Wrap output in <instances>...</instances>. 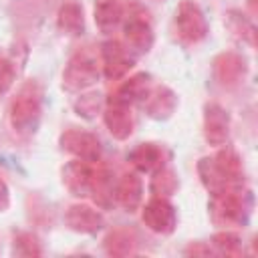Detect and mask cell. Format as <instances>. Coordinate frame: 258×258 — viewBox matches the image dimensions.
<instances>
[{
  "mask_svg": "<svg viewBox=\"0 0 258 258\" xmlns=\"http://www.w3.org/2000/svg\"><path fill=\"white\" fill-rule=\"evenodd\" d=\"M93 16L97 28L103 34H111L123 22V4L119 0H97Z\"/></svg>",
  "mask_w": 258,
  "mask_h": 258,
  "instance_id": "ac0fdd59",
  "label": "cell"
},
{
  "mask_svg": "<svg viewBox=\"0 0 258 258\" xmlns=\"http://www.w3.org/2000/svg\"><path fill=\"white\" fill-rule=\"evenodd\" d=\"M175 30H177V36L187 44H196L208 36V22H206V16L198 2L181 0L177 4Z\"/></svg>",
  "mask_w": 258,
  "mask_h": 258,
  "instance_id": "277c9868",
  "label": "cell"
},
{
  "mask_svg": "<svg viewBox=\"0 0 258 258\" xmlns=\"http://www.w3.org/2000/svg\"><path fill=\"white\" fill-rule=\"evenodd\" d=\"M198 175L204 183V187L210 191V194H218L226 187H232V183L222 175V171L216 167L214 163V157H202L198 161ZM238 185V183H236Z\"/></svg>",
  "mask_w": 258,
  "mask_h": 258,
  "instance_id": "cb8c5ba5",
  "label": "cell"
},
{
  "mask_svg": "<svg viewBox=\"0 0 258 258\" xmlns=\"http://www.w3.org/2000/svg\"><path fill=\"white\" fill-rule=\"evenodd\" d=\"M103 121H105V127L107 131L111 133L113 139L117 141H125L133 135V113H131V105L115 99L113 95L105 101V107H103Z\"/></svg>",
  "mask_w": 258,
  "mask_h": 258,
  "instance_id": "52a82bcc",
  "label": "cell"
},
{
  "mask_svg": "<svg viewBox=\"0 0 258 258\" xmlns=\"http://www.w3.org/2000/svg\"><path fill=\"white\" fill-rule=\"evenodd\" d=\"M89 196L101 208H111L115 204V183L111 179V173L105 167H97V169L93 167V179H91Z\"/></svg>",
  "mask_w": 258,
  "mask_h": 258,
  "instance_id": "ffe728a7",
  "label": "cell"
},
{
  "mask_svg": "<svg viewBox=\"0 0 258 258\" xmlns=\"http://www.w3.org/2000/svg\"><path fill=\"white\" fill-rule=\"evenodd\" d=\"M129 163L135 167L137 173H153L165 163V153L155 143H139L127 155Z\"/></svg>",
  "mask_w": 258,
  "mask_h": 258,
  "instance_id": "2e32d148",
  "label": "cell"
},
{
  "mask_svg": "<svg viewBox=\"0 0 258 258\" xmlns=\"http://www.w3.org/2000/svg\"><path fill=\"white\" fill-rule=\"evenodd\" d=\"M42 113V89L34 79L24 81L8 107V121L16 135L28 137L36 131Z\"/></svg>",
  "mask_w": 258,
  "mask_h": 258,
  "instance_id": "6da1fadb",
  "label": "cell"
},
{
  "mask_svg": "<svg viewBox=\"0 0 258 258\" xmlns=\"http://www.w3.org/2000/svg\"><path fill=\"white\" fill-rule=\"evenodd\" d=\"M60 147L62 151L75 155L77 159L89 161V163H95L101 159V141L97 139V135L89 131L67 129L60 135Z\"/></svg>",
  "mask_w": 258,
  "mask_h": 258,
  "instance_id": "ba28073f",
  "label": "cell"
},
{
  "mask_svg": "<svg viewBox=\"0 0 258 258\" xmlns=\"http://www.w3.org/2000/svg\"><path fill=\"white\" fill-rule=\"evenodd\" d=\"M214 163L216 167L222 171V175L232 183H244V169H242V157L238 155V151L230 145H224L216 155H214Z\"/></svg>",
  "mask_w": 258,
  "mask_h": 258,
  "instance_id": "d6986e66",
  "label": "cell"
},
{
  "mask_svg": "<svg viewBox=\"0 0 258 258\" xmlns=\"http://www.w3.org/2000/svg\"><path fill=\"white\" fill-rule=\"evenodd\" d=\"M16 64L8 56H0V97H4L16 81Z\"/></svg>",
  "mask_w": 258,
  "mask_h": 258,
  "instance_id": "f1b7e54d",
  "label": "cell"
},
{
  "mask_svg": "<svg viewBox=\"0 0 258 258\" xmlns=\"http://www.w3.org/2000/svg\"><path fill=\"white\" fill-rule=\"evenodd\" d=\"M250 208H252V196L250 191L244 187V183L226 187L218 194H212L208 210H210V218L216 226H244L248 222L250 216Z\"/></svg>",
  "mask_w": 258,
  "mask_h": 258,
  "instance_id": "7a4b0ae2",
  "label": "cell"
},
{
  "mask_svg": "<svg viewBox=\"0 0 258 258\" xmlns=\"http://www.w3.org/2000/svg\"><path fill=\"white\" fill-rule=\"evenodd\" d=\"M91 179H93V163H89V161L75 157L73 161H69L62 167V183L75 198L89 196Z\"/></svg>",
  "mask_w": 258,
  "mask_h": 258,
  "instance_id": "4fadbf2b",
  "label": "cell"
},
{
  "mask_svg": "<svg viewBox=\"0 0 258 258\" xmlns=\"http://www.w3.org/2000/svg\"><path fill=\"white\" fill-rule=\"evenodd\" d=\"M101 71L105 79L119 81L123 79L135 64V54L119 40H105L101 44Z\"/></svg>",
  "mask_w": 258,
  "mask_h": 258,
  "instance_id": "5b68a950",
  "label": "cell"
},
{
  "mask_svg": "<svg viewBox=\"0 0 258 258\" xmlns=\"http://www.w3.org/2000/svg\"><path fill=\"white\" fill-rule=\"evenodd\" d=\"M141 105L151 119L161 121V119H167L173 115V111L177 107V95L165 85H153Z\"/></svg>",
  "mask_w": 258,
  "mask_h": 258,
  "instance_id": "5bb4252c",
  "label": "cell"
},
{
  "mask_svg": "<svg viewBox=\"0 0 258 258\" xmlns=\"http://www.w3.org/2000/svg\"><path fill=\"white\" fill-rule=\"evenodd\" d=\"M58 28L69 36H79L85 30V14L83 6L77 2H64L56 12Z\"/></svg>",
  "mask_w": 258,
  "mask_h": 258,
  "instance_id": "7402d4cb",
  "label": "cell"
},
{
  "mask_svg": "<svg viewBox=\"0 0 258 258\" xmlns=\"http://www.w3.org/2000/svg\"><path fill=\"white\" fill-rule=\"evenodd\" d=\"M248 8H250V12H252V14H256V10H258L256 0H248Z\"/></svg>",
  "mask_w": 258,
  "mask_h": 258,
  "instance_id": "1f68e13d",
  "label": "cell"
},
{
  "mask_svg": "<svg viewBox=\"0 0 258 258\" xmlns=\"http://www.w3.org/2000/svg\"><path fill=\"white\" fill-rule=\"evenodd\" d=\"M212 244H214V248H216L220 254H224V256H240V254H242V240H240V236L234 234V232L224 230V232L214 234Z\"/></svg>",
  "mask_w": 258,
  "mask_h": 258,
  "instance_id": "83f0119b",
  "label": "cell"
},
{
  "mask_svg": "<svg viewBox=\"0 0 258 258\" xmlns=\"http://www.w3.org/2000/svg\"><path fill=\"white\" fill-rule=\"evenodd\" d=\"M101 71V54L95 46H83L75 50L62 71V89L67 93H83L99 83Z\"/></svg>",
  "mask_w": 258,
  "mask_h": 258,
  "instance_id": "3957f363",
  "label": "cell"
},
{
  "mask_svg": "<svg viewBox=\"0 0 258 258\" xmlns=\"http://www.w3.org/2000/svg\"><path fill=\"white\" fill-rule=\"evenodd\" d=\"M153 87L151 83V77L147 73H137L133 77H129L127 81H123L117 91L113 93L115 99L127 103V105H133V103H143V99L147 97L149 89Z\"/></svg>",
  "mask_w": 258,
  "mask_h": 258,
  "instance_id": "e0dca14e",
  "label": "cell"
},
{
  "mask_svg": "<svg viewBox=\"0 0 258 258\" xmlns=\"http://www.w3.org/2000/svg\"><path fill=\"white\" fill-rule=\"evenodd\" d=\"M115 202L129 214L139 210L143 202V181L135 171L123 173L121 179L115 183Z\"/></svg>",
  "mask_w": 258,
  "mask_h": 258,
  "instance_id": "9a60e30c",
  "label": "cell"
},
{
  "mask_svg": "<svg viewBox=\"0 0 258 258\" xmlns=\"http://www.w3.org/2000/svg\"><path fill=\"white\" fill-rule=\"evenodd\" d=\"M212 69H214V77L216 81L222 85V87H236L244 81L246 73H248V64H246V58L238 52H220L214 62H212Z\"/></svg>",
  "mask_w": 258,
  "mask_h": 258,
  "instance_id": "30bf717a",
  "label": "cell"
},
{
  "mask_svg": "<svg viewBox=\"0 0 258 258\" xmlns=\"http://www.w3.org/2000/svg\"><path fill=\"white\" fill-rule=\"evenodd\" d=\"M141 220L143 224L155 232V234H161V236H169L175 226H177V214H175V208L171 206V202L167 198H159V196H153L141 210Z\"/></svg>",
  "mask_w": 258,
  "mask_h": 258,
  "instance_id": "8992f818",
  "label": "cell"
},
{
  "mask_svg": "<svg viewBox=\"0 0 258 258\" xmlns=\"http://www.w3.org/2000/svg\"><path fill=\"white\" fill-rule=\"evenodd\" d=\"M12 254L14 256H24V258H30V256H40L42 254V248L38 244V238L30 232H20L14 236L12 240Z\"/></svg>",
  "mask_w": 258,
  "mask_h": 258,
  "instance_id": "4316f807",
  "label": "cell"
},
{
  "mask_svg": "<svg viewBox=\"0 0 258 258\" xmlns=\"http://www.w3.org/2000/svg\"><path fill=\"white\" fill-rule=\"evenodd\" d=\"M123 36L131 50L147 52L153 46V28L143 12H131L123 24Z\"/></svg>",
  "mask_w": 258,
  "mask_h": 258,
  "instance_id": "8fae6325",
  "label": "cell"
},
{
  "mask_svg": "<svg viewBox=\"0 0 258 258\" xmlns=\"http://www.w3.org/2000/svg\"><path fill=\"white\" fill-rule=\"evenodd\" d=\"M151 183H149V189L153 196H159V198H169L175 194L177 189V175L173 169L169 167H159L157 171L151 173Z\"/></svg>",
  "mask_w": 258,
  "mask_h": 258,
  "instance_id": "d4e9b609",
  "label": "cell"
},
{
  "mask_svg": "<svg viewBox=\"0 0 258 258\" xmlns=\"http://www.w3.org/2000/svg\"><path fill=\"white\" fill-rule=\"evenodd\" d=\"M183 254L185 256H210L212 254V248L206 246V244H202V242H198V244H189L183 250Z\"/></svg>",
  "mask_w": 258,
  "mask_h": 258,
  "instance_id": "f546056e",
  "label": "cell"
},
{
  "mask_svg": "<svg viewBox=\"0 0 258 258\" xmlns=\"http://www.w3.org/2000/svg\"><path fill=\"white\" fill-rule=\"evenodd\" d=\"M204 137L214 147H222L228 143L230 115L218 103H206L204 107Z\"/></svg>",
  "mask_w": 258,
  "mask_h": 258,
  "instance_id": "9c48e42d",
  "label": "cell"
},
{
  "mask_svg": "<svg viewBox=\"0 0 258 258\" xmlns=\"http://www.w3.org/2000/svg\"><path fill=\"white\" fill-rule=\"evenodd\" d=\"M105 107V99L101 93L97 91H91V93H83L75 103H73V109L79 117L83 119H95Z\"/></svg>",
  "mask_w": 258,
  "mask_h": 258,
  "instance_id": "484cf974",
  "label": "cell"
},
{
  "mask_svg": "<svg viewBox=\"0 0 258 258\" xmlns=\"http://www.w3.org/2000/svg\"><path fill=\"white\" fill-rule=\"evenodd\" d=\"M224 24H226V28H228L238 40H244V42H248L250 46H256V26H254V22H252L248 16H244L240 10H228Z\"/></svg>",
  "mask_w": 258,
  "mask_h": 258,
  "instance_id": "603a6c76",
  "label": "cell"
},
{
  "mask_svg": "<svg viewBox=\"0 0 258 258\" xmlns=\"http://www.w3.org/2000/svg\"><path fill=\"white\" fill-rule=\"evenodd\" d=\"M64 224L79 234H97L105 226V218L93 206L73 204L64 214Z\"/></svg>",
  "mask_w": 258,
  "mask_h": 258,
  "instance_id": "7c38bea8",
  "label": "cell"
},
{
  "mask_svg": "<svg viewBox=\"0 0 258 258\" xmlns=\"http://www.w3.org/2000/svg\"><path fill=\"white\" fill-rule=\"evenodd\" d=\"M103 246H105V252L109 256H131L135 252V246H137V238H135V232L129 230V228H113L105 240H103Z\"/></svg>",
  "mask_w": 258,
  "mask_h": 258,
  "instance_id": "44dd1931",
  "label": "cell"
},
{
  "mask_svg": "<svg viewBox=\"0 0 258 258\" xmlns=\"http://www.w3.org/2000/svg\"><path fill=\"white\" fill-rule=\"evenodd\" d=\"M10 206V189L4 179H0V212H6Z\"/></svg>",
  "mask_w": 258,
  "mask_h": 258,
  "instance_id": "4dcf8cb0",
  "label": "cell"
}]
</instances>
